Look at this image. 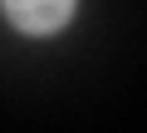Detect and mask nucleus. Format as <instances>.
<instances>
[{"label":"nucleus","mask_w":147,"mask_h":133,"mask_svg":"<svg viewBox=\"0 0 147 133\" xmlns=\"http://www.w3.org/2000/svg\"><path fill=\"white\" fill-rule=\"evenodd\" d=\"M10 15V25H20L25 35H49L74 15V0H0Z\"/></svg>","instance_id":"nucleus-1"}]
</instances>
